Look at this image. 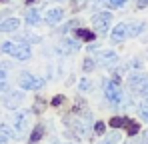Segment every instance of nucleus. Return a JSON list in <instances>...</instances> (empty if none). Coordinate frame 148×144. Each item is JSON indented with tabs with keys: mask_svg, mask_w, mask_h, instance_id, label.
I'll return each mask as SVG.
<instances>
[{
	"mask_svg": "<svg viewBox=\"0 0 148 144\" xmlns=\"http://www.w3.org/2000/svg\"><path fill=\"white\" fill-rule=\"evenodd\" d=\"M20 86H22L24 90H38V88L42 86V80L34 78V76L28 74V72H22V74H20Z\"/></svg>",
	"mask_w": 148,
	"mask_h": 144,
	"instance_id": "obj_5",
	"label": "nucleus"
},
{
	"mask_svg": "<svg viewBox=\"0 0 148 144\" xmlns=\"http://www.w3.org/2000/svg\"><path fill=\"white\" fill-rule=\"evenodd\" d=\"M6 142V136H4V134H0V144H4Z\"/></svg>",
	"mask_w": 148,
	"mask_h": 144,
	"instance_id": "obj_30",
	"label": "nucleus"
},
{
	"mask_svg": "<svg viewBox=\"0 0 148 144\" xmlns=\"http://www.w3.org/2000/svg\"><path fill=\"white\" fill-rule=\"evenodd\" d=\"M128 86L132 92L136 94H144L148 98V76L146 74H130L128 78Z\"/></svg>",
	"mask_w": 148,
	"mask_h": 144,
	"instance_id": "obj_1",
	"label": "nucleus"
},
{
	"mask_svg": "<svg viewBox=\"0 0 148 144\" xmlns=\"http://www.w3.org/2000/svg\"><path fill=\"white\" fill-rule=\"evenodd\" d=\"M126 36H128V26L126 24H118L112 30V40L114 42H122V40H126Z\"/></svg>",
	"mask_w": 148,
	"mask_h": 144,
	"instance_id": "obj_10",
	"label": "nucleus"
},
{
	"mask_svg": "<svg viewBox=\"0 0 148 144\" xmlns=\"http://www.w3.org/2000/svg\"><path fill=\"white\" fill-rule=\"evenodd\" d=\"M96 58H98L104 66H108V68H112V66L118 62V56H116V52H112V50H98V52H96Z\"/></svg>",
	"mask_w": 148,
	"mask_h": 144,
	"instance_id": "obj_6",
	"label": "nucleus"
},
{
	"mask_svg": "<svg viewBox=\"0 0 148 144\" xmlns=\"http://www.w3.org/2000/svg\"><path fill=\"white\" fill-rule=\"evenodd\" d=\"M20 26V20L18 18H8L0 24V32H10V30H16Z\"/></svg>",
	"mask_w": 148,
	"mask_h": 144,
	"instance_id": "obj_11",
	"label": "nucleus"
},
{
	"mask_svg": "<svg viewBox=\"0 0 148 144\" xmlns=\"http://www.w3.org/2000/svg\"><path fill=\"white\" fill-rule=\"evenodd\" d=\"M32 2H34V0H28V4H32Z\"/></svg>",
	"mask_w": 148,
	"mask_h": 144,
	"instance_id": "obj_31",
	"label": "nucleus"
},
{
	"mask_svg": "<svg viewBox=\"0 0 148 144\" xmlns=\"http://www.w3.org/2000/svg\"><path fill=\"white\" fill-rule=\"evenodd\" d=\"M2 52L12 54V56H14V58H18V60H28V58H30V48L26 46V44L4 42V44H2Z\"/></svg>",
	"mask_w": 148,
	"mask_h": 144,
	"instance_id": "obj_2",
	"label": "nucleus"
},
{
	"mask_svg": "<svg viewBox=\"0 0 148 144\" xmlns=\"http://www.w3.org/2000/svg\"><path fill=\"white\" fill-rule=\"evenodd\" d=\"M74 50H78V42H74V40H64L60 44V52H64V54L74 52Z\"/></svg>",
	"mask_w": 148,
	"mask_h": 144,
	"instance_id": "obj_13",
	"label": "nucleus"
},
{
	"mask_svg": "<svg viewBox=\"0 0 148 144\" xmlns=\"http://www.w3.org/2000/svg\"><path fill=\"white\" fill-rule=\"evenodd\" d=\"M148 4V0H138V6H146Z\"/></svg>",
	"mask_w": 148,
	"mask_h": 144,
	"instance_id": "obj_29",
	"label": "nucleus"
},
{
	"mask_svg": "<svg viewBox=\"0 0 148 144\" xmlns=\"http://www.w3.org/2000/svg\"><path fill=\"white\" fill-rule=\"evenodd\" d=\"M28 114L30 112H18V114H14V130H18V136L22 134V130L28 124Z\"/></svg>",
	"mask_w": 148,
	"mask_h": 144,
	"instance_id": "obj_7",
	"label": "nucleus"
},
{
	"mask_svg": "<svg viewBox=\"0 0 148 144\" xmlns=\"http://www.w3.org/2000/svg\"><path fill=\"white\" fill-rule=\"evenodd\" d=\"M104 130H106V124L104 122H96L94 124V132L96 134H104Z\"/></svg>",
	"mask_w": 148,
	"mask_h": 144,
	"instance_id": "obj_22",
	"label": "nucleus"
},
{
	"mask_svg": "<svg viewBox=\"0 0 148 144\" xmlns=\"http://www.w3.org/2000/svg\"><path fill=\"white\" fill-rule=\"evenodd\" d=\"M78 88H80L82 92H86V90H90V88H92V84H90V80L82 78V80H80V84H78Z\"/></svg>",
	"mask_w": 148,
	"mask_h": 144,
	"instance_id": "obj_21",
	"label": "nucleus"
},
{
	"mask_svg": "<svg viewBox=\"0 0 148 144\" xmlns=\"http://www.w3.org/2000/svg\"><path fill=\"white\" fill-rule=\"evenodd\" d=\"M56 2H60V0H56Z\"/></svg>",
	"mask_w": 148,
	"mask_h": 144,
	"instance_id": "obj_32",
	"label": "nucleus"
},
{
	"mask_svg": "<svg viewBox=\"0 0 148 144\" xmlns=\"http://www.w3.org/2000/svg\"><path fill=\"white\" fill-rule=\"evenodd\" d=\"M126 130H128V134H130V136H134V134H138V132H140V124H138V122H134V120H130V122L126 124Z\"/></svg>",
	"mask_w": 148,
	"mask_h": 144,
	"instance_id": "obj_17",
	"label": "nucleus"
},
{
	"mask_svg": "<svg viewBox=\"0 0 148 144\" xmlns=\"http://www.w3.org/2000/svg\"><path fill=\"white\" fill-rule=\"evenodd\" d=\"M20 102H22V92H10L4 98V106L6 108H16Z\"/></svg>",
	"mask_w": 148,
	"mask_h": 144,
	"instance_id": "obj_9",
	"label": "nucleus"
},
{
	"mask_svg": "<svg viewBox=\"0 0 148 144\" xmlns=\"http://www.w3.org/2000/svg\"><path fill=\"white\" fill-rule=\"evenodd\" d=\"M108 8H122L124 4H126V0H102Z\"/></svg>",
	"mask_w": 148,
	"mask_h": 144,
	"instance_id": "obj_20",
	"label": "nucleus"
},
{
	"mask_svg": "<svg viewBox=\"0 0 148 144\" xmlns=\"http://www.w3.org/2000/svg\"><path fill=\"white\" fill-rule=\"evenodd\" d=\"M118 142V134H112V136H108L106 140H102L100 144H116Z\"/></svg>",
	"mask_w": 148,
	"mask_h": 144,
	"instance_id": "obj_24",
	"label": "nucleus"
},
{
	"mask_svg": "<svg viewBox=\"0 0 148 144\" xmlns=\"http://www.w3.org/2000/svg\"><path fill=\"white\" fill-rule=\"evenodd\" d=\"M26 22H28V24H38V22H40V14H38V10H28V14H26Z\"/></svg>",
	"mask_w": 148,
	"mask_h": 144,
	"instance_id": "obj_16",
	"label": "nucleus"
},
{
	"mask_svg": "<svg viewBox=\"0 0 148 144\" xmlns=\"http://www.w3.org/2000/svg\"><path fill=\"white\" fill-rule=\"evenodd\" d=\"M6 88V78H4V72H0V90Z\"/></svg>",
	"mask_w": 148,
	"mask_h": 144,
	"instance_id": "obj_26",
	"label": "nucleus"
},
{
	"mask_svg": "<svg viewBox=\"0 0 148 144\" xmlns=\"http://www.w3.org/2000/svg\"><path fill=\"white\" fill-rule=\"evenodd\" d=\"M82 68H84V72H90L92 68H94V62H92L90 58H86V60H84V64H82Z\"/></svg>",
	"mask_w": 148,
	"mask_h": 144,
	"instance_id": "obj_23",
	"label": "nucleus"
},
{
	"mask_svg": "<svg viewBox=\"0 0 148 144\" xmlns=\"http://www.w3.org/2000/svg\"><path fill=\"white\" fill-rule=\"evenodd\" d=\"M140 144H148V132L142 136V138H140Z\"/></svg>",
	"mask_w": 148,
	"mask_h": 144,
	"instance_id": "obj_28",
	"label": "nucleus"
},
{
	"mask_svg": "<svg viewBox=\"0 0 148 144\" xmlns=\"http://www.w3.org/2000/svg\"><path fill=\"white\" fill-rule=\"evenodd\" d=\"M142 30H144V24H132V26H128V36H136Z\"/></svg>",
	"mask_w": 148,
	"mask_h": 144,
	"instance_id": "obj_18",
	"label": "nucleus"
},
{
	"mask_svg": "<svg viewBox=\"0 0 148 144\" xmlns=\"http://www.w3.org/2000/svg\"><path fill=\"white\" fill-rule=\"evenodd\" d=\"M42 108H44V102H42V100H38V102L34 104V110H36V112H40Z\"/></svg>",
	"mask_w": 148,
	"mask_h": 144,
	"instance_id": "obj_27",
	"label": "nucleus"
},
{
	"mask_svg": "<svg viewBox=\"0 0 148 144\" xmlns=\"http://www.w3.org/2000/svg\"><path fill=\"white\" fill-rule=\"evenodd\" d=\"M110 20H112V14H110V12H100V14H96V16L92 18V22L96 26V32L104 34V32L108 30V26H110Z\"/></svg>",
	"mask_w": 148,
	"mask_h": 144,
	"instance_id": "obj_4",
	"label": "nucleus"
},
{
	"mask_svg": "<svg viewBox=\"0 0 148 144\" xmlns=\"http://www.w3.org/2000/svg\"><path fill=\"white\" fill-rule=\"evenodd\" d=\"M44 136V128L42 126H36L34 130H32V136H30V140H28V144H36L40 138Z\"/></svg>",
	"mask_w": 148,
	"mask_h": 144,
	"instance_id": "obj_15",
	"label": "nucleus"
},
{
	"mask_svg": "<svg viewBox=\"0 0 148 144\" xmlns=\"http://www.w3.org/2000/svg\"><path fill=\"white\" fill-rule=\"evenodd\" d=\"M128 122H130V118H126V116H114L110 120V126L112 128H126Z\"/></svg>",
	"mask_w": 148,
	"mask_h": 144,
	"instance_id": "obj_14",
	"label": "nucleus"
},
{
	"mask_svg": "<svg viewBox=\"0 0 148 144\" xmlns=\"http://www.w3.org/2000/svg\"><path fill=\"white\" fill-rule=\"evenodd\" d=\"M62 16H64L62 8H52V10L46 12V22H48L50 26H54V24H58L60 20H62Z\"/></svg>",
	"mask_w": 148,
	"mask_h": 144,
	"instance_id": "obj_8",
	"label": "nucleus"
},
{
	"mask_svg": "<svg viewBox=\"0 0 148 144\" xmlns=\"http://www.w3.org/2000/svg\"><path fill=\"white\" fill-rule=\"evenodd\" d=\"M104 94H106V98L110 100V102H122L124 96L120 94V88H118V82H106L104 84Z\"/></svg>",
	"mask_w": 148,
	"mask_h": 144,
	"instance_id": "obj_3",
	"label": "nucleus"
},
{
	"mask_svg": "<svg viewBox=\"0 0 148 144\" xmlns=\"http://www.w3.org/2000/svg\"><path fill=\"white\" fill-rule=\"evenodd\" d=\"M138 112H140V118L148 122V98L140 104V106H138Z\"/></svg>",
	"mask_w": 148,
	"mask_h": 144,
	"instance_id": "obj_19",
	"label": "nucleus"
},
{
	"mask_svg": "<svg viewBox=\"0 0 148 144\" xmlns=\"http://www.w3.org/2000/svg\"><path fill=\"white\" fill-rule=\"evenodd\" d=\"M62 102H64V96H62V94H58V96L52 98V106H60Z\"/></svg>",
	"mask_w": 148,
	"mask_h": 144,
	"instance_id": "obj_25",
	"label": "nucleus"
},
{
	"mask_svg": "<svg viewBox=\"0 0 148 144\" xmlns=\"http://www.w3.org/2000/svg\"><path fill=\"white\" fill-rule=\"evenodd\" d=\"M76 36H78L80 40H86V42H90V40L96 38V34L90 32V30H86V28H78V30H76Z\"/></svg>",
	"mask_w": 148,
	"mask_h": 144,
	"instance_id": "obj_12",
	"label": "nucleus"
}]
</instances>
